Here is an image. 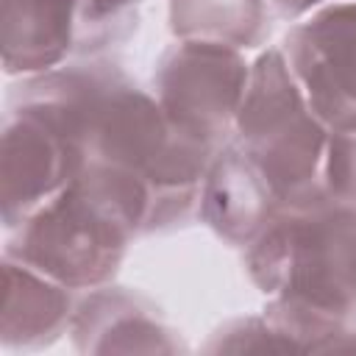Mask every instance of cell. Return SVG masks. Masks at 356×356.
Wrapping results in <instances>:
<instances>
[{
  "instance_id": "obj_1",
  "label": "cell",
  "mask_w": 356,
  "mask_h": 356,
  "mask_svg": "<svg viewBox=\"0 0 356 356\" xmlns=\"http://www.w3.org/2000/svg\"><path fill=\"white\" fill-rule=\"evenodd\" d=\"M53 114L86 150L142 175L150 186L147 234H172L197 220L200 189L220 147L181 134L156 95L134 81L111 56L70 58L47 72L25 75L8 95Z\"/></svg>"
},
{
  "instance_id": "obj_2",
  "label": "cell",
  "mask_w": 356,
  "mask_h": 356,
  "mask_svg": "<svg viewBox=\"0 0 356 356\" xmlns=\"http://www.w3.org/2000/svg\"><path fill=\"white\" fill-rule=\"evenodd\" d=\"M147 181L125 167L89 161L64 192L8 231L3 256L89 292L117 278L131 245L147 234Z\"/></svg>"
},
{
  "instance_id": "obj_3",
  "label": "cell",
  "mask_w": 356,
  "mask_h": 356,
  "mask_svg": "<svg viewBox=\"0 0 356 356\" xmlns=\"http://www.w3.org/2000/svg\"><path fill=\"white\" fill-rule=\"evenodd\" d=\"M242 264L261 295L356 323V206L323 192L281 206Z\"/></svg>"
},
{
  "instance_id": "obj_4",
  "label": "cell",
  "mask_w": 356,
  "mask_h": 356,
  "mask_svg": "<svg viewBox=\"0 0 356 356\" xmlns=\"http://www.w3.org/2000/svg\"><path fill=\"white\" fill-rule=\"evenodd\" d=\"M231 142L267 178L281 206L320 192L328 125L312 108L281 44L261 47L250 61Z\"/></svg>"
},
{
  "instance_id": "obj_5",
  "label": "cell",
  "mask_w": 356,
  "mask_h": 356,
  "mask_svg": "<svg viewBox=\"0 0 356 356\" xmlns=\"http://www.w3.org/2000/svg\"><path fill=\"white\" fill-rule=\"evenodd\" d=\"M248 78L250 61L242 50L175 39L156 61L150 92L181 134L222 147L231 142Z\"/></svg>"
},
{
  "instance_id": "obj_6",
  "label": "cell",
  "mask_w": 356,
  "mask_h": 356,
  "mask_svg": "<svg viewBox=\"0 0 356 356\" xmlns=\"http://www.w3.org/2000/svg\"><path fill=\"white\" fill-rule=\"evenodd\" d=\"M89 164L81 142L36 106L6 100L0 150V200L6 231L64 192Z\"/></svg>"
},
{
  "instance_id": "obj_7",
  "label": "cell",
  "mask_w": 356,
  "mask_h": 356,
  "mask_svg": "<svg viewBox=\"0 0 356 356\" xmlns=\"http://www.w3.org/2000/svg\"><path fill=\"white\" fill-rule=\"evenodd\" d=\"M281 50L328 128L356 122V0L292 22Z\"/></svg>"
},
{
  "instance_id": "obj_8",
  "label": "cell",
  "mask_w": 356,
  "mask_h": 356,
  "mask_svg": "<svg viewBox=\"0 0 356 356\" xmlns=\"http://www.w3.org/2000/svg\"><path fill=\"white\" fill-rule=\"evenodd\" d=\"M78 353H186L178 328L142 292L114 281L81 292L70 325Z\"/></svg>"
},
{
  "instance_id": "obj_9",
  "label": "cell",
  "mask_w": 356,
  "mask_h": 356,
  "mask_svg": "<svg viewBox=\"0 0 356 356\" xmlns=\"http://www.w3.org/2000/svg\"><path fill=\"white\" fill-rule=\"evenodd\" d=\"M278 209L281 203L267 178L234 142H225L209 164L197 220L220 242L245 250Z\"/></svg>"
},
{
  "instance_id": "obj_10",
  "label": "cell",
  "mask_w": 356,
  "mask_h": 356,
  "mask_svg": "<svg viewBox=\"0 0 356 356\" xmlns=\"http://www.w3.org/2000/svg\"><path fill=\"white\" fill-rule=\"evenodd\" d=\"M3 284L0 345L6 350H44L70 334L81 292L11 256H3Z\"/></svg>"
},
{
  "instance_id": "obj_11",
  "label": "cell",
  "mask_w": 356,
  "mask_h": 356,
  "mask_svg": "<svg viewBox=\"0 0 356 356\" xmlns=\"http://www.w3.org/2000/svg\"><path fill=\"white\" fill-rule=\"evenodd\" d=\"M270 0H170L167 25L172 39L214 42L234 50H261L273 36Z\"/></svg>"
},
{
  "instance_id": "obj_12",
  "label": "cell",
  "mask_w": 356,
  "mask_h": 356,
  "mask_svg": "<svg viewBox=\"0 0 356 356\" xmlns=\"http://www.w3.org/2000/svg\"><path fill=\"white\" fill-rule=\"evenodd\" d=\"M320 192L337 203L356 206V122L328 128L320 164Z\"/></svg>"
},
{
  "instance_id": "obj_13",
  "label": "cell",
  "mask_w": 356,
  "mask_h": 356,
  "mask_svg": "<svg viewBox=\"0 0 356 356\" xmlns=\"http://www.w3.org/2000/svg\"><path fill=\"white\" fill-rule=\"evenodd\" d=\"M203 350L206 353H264V350L286 353L264 314H248V317H234L222 323L209 337Z\"/></svg>"
},
{
  "instance_id": "obj_14",
  "label": "cell",
  "mask_w": 356,
  "mask_h": 356,
  "mask_svg": "<svg viewBox=\"0 0 356 356\" xmlns=\"http://www.w3.org/2000/svg\"><path fill=\"white\" fill-rule=\"evenodd\" d=\"M334 3H348V0H270V8H273V14L278 19H284V22L292 25V22H298V19L320 11L325 6H334Z\"/></svg>"
}]
</instances>
